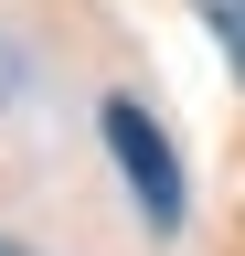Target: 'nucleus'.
<instances>
[{"instance_id":"obj_3","label":"nucleus","mask_w":245,"mask_h":256,"mask_svg":"<svg viewBox=\"0 0 245 256\" xmlns=\"http://www.w3.org/2000/svg\"><path fill=\"white\" fill-rule=\"evenodd\" d=\"M0 256H21V246H11V235H0Z\"/></svg>"},{"instance_id":"obj_1","label":"nucleus","mask_w":245,"mask_h":256,"mask_svg":"<svg viewBox=\"0 0 245 256\" xmlns=\"http://www.w3.org/2000/svg\"><path fill=\"white\" fill-rule=\"evenodd\" d=\"M96 128H107L117 171H128V192H139L149 235H181V160H171V139H160V118H149L139 96H107V107H96Z\"/></svg>"},{"instance_id":"obj_2","label":"nucleus","mask_w":245,"mask_h":256,"mask_svg":"<svg viewBox=\"0 0 245 256\" xmlns=\"http://www.w3.org/2000/svg\"><path fill=\"white\" fill-rule=\"evenodd\" d=\"M203 11V32L224 43V64H235V86H245V0H192Z\"/></svg>"}]
</instances>
